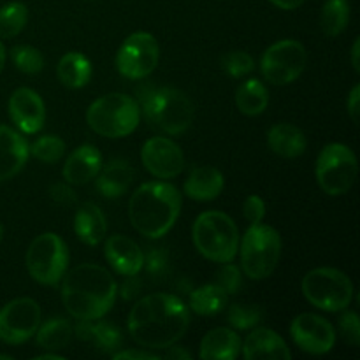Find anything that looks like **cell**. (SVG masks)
I'll list each match as a JSON object with an SVG mask.
<instances>
[{"mask_svg": "<svg viewBox=\"0 0 360 360\" xmlns=\"http://www.w3.org/2000/svg\"><path fill=\"white\" fill-rule=\"evenodd\" d=\"M160 51L158 42L148 32H136L129 35L118 49L116 67L127 79H143L148 77L158 65Z\"/></svg>", "mask_w": 360, "mask_h": 360, "instance_id": "7c38bea8", "label": "cell"}, {"mask_svg": "<svg viewBox=\"0 0 360 360\" xmlns=\"http://www.w3.org/2000/svg\"><path fill=\"white\" fill-rule=\"evenodd\" d=\"M359 101H360V86L355 84L352 88L350 95H348V101H347V109H348V115H350L352 122H357L359 120Z\"/></svg>", "mask_w": 360, "mask_h": 360, "instance_id": "ee69618b", "label": "cell"}, {"mask_svg": "<svg viewBox=\"0 0 360 360\" xmlns=\"http://www.w3.org/2000/svg\"><path fill=\"white\" fill-rule=\"evenodd\" d=\"M62 360L63 357L62 355H56V354H44V355H37V357H35V360Z\"/></svg>", "mask_w": 360, "mask_h": 360, "instance_id": "c3c4849f", "label": "cell"}, {"mask_svg": "<svg viewBox=\"0 0 360 360\" xmlns=\"http://www.w3.org/2000/svg\"><path fill=\"white\" fill-rule=\"evenodd\" d=\"M143 269H146L148 274L153 278H162L169 273V253L167 250L155 246L144 253Z\"/></svg>", "mask_w": 360, "mask_h": 360, "instance_id": "74e56055", "label": "cell"}, {"mask_svg": "<svg viewBox=\"0 0 360 360\" xmlns=\"http://www.w3.org/2000/svg\"><path fill=\"white\" fill-rule=\"evenodd\" d=\"M136 178V171L127 160H112L111 164L101 169L95 178L97 192L105 199H116L122 197L132 185Z\"/></svg>", "mask_w": 360, "mask_h": 360, "instance_id": "603a6c76", "label": "cell"}, {"mask_svg": "<svg viewBox=\"0 0 360 360\" xmlns=\"http://www.w3.org/2000/svg\"><path fill=\"white\" fill-rule=\"evenodd\" d=\"M179 211L181 193L164 179L141 185L129 202L130 224L141 236L150 239L164 238L174 227Z\"/></svg>", "mask_w": 360, "mask_h": 360, "instance_id": "3957f363", "label": "cell"}, {"mask_svg": "<svg viewBox=\"0 0 360 360\" xmlns=\"http://www.w3.org/2000/svg\"><path fill=\"white\" fill-rule=\"evenodd\" d=\"M183 190L193 200H213L224 190V174L213 165H199L188 174Z\"/></svg>", "mask_w": 360, "mask_h": 360, "instance_id": "d4e9b609", "label": "cell"}, {"mask_svg": "<svg viewBox=\"0 0 360 360\" xmlns=\"http://www.w3.org/2000/svg\"><path fill=\"white\" fill-rule=\"evenodd\" d=\"M11 60L23 74H37L44 69V56L32 46H14L11 49Z\"/></svg>", "mask_w": 360, "mask_h": 360, "instance_id": "e575fe53", "label": "cell"}, {"mask_svg": "<svg viewBox=\"0 0 360 360\" xmlns=\"http://www.w3.org/2000/svg\"><path fill=\"white\" fill-rule=\"evenodd\" d=\"M241 354L246 360H288L292 357L287 343L274 330L259 327L241 343Z\"/></svg>", "mask_w": 360, "mask_h": 360, "instance_id": "ac0fdd59", "label": "cell"}, {"mask_svg": "<svg viewBox=\"0 0 360 360\" xmlns=\"http://www.w3.org/2000/svg\"><path fill=\"white\" fill-rule=\"evenodd\" d=\"M56 74L67 88H83L91 77V63L81 53L70 51L60 58Z\"/></svg>", "mask_w": 360, "mask_h": 360, "instance_id": "4316f807", "label": "cell"}, {"mask_svg": "<svg viewBox=\"0 0 360 360\" xmlns=\"http://www.w3.org/2000/svg\"><path fill=\"white\" fill-rule=\"evenodd\" d=\"M302 294L309 304L322 311H343L354 299L352 280L333 267H319L302 278Z\"/></svg>", "mask_w": 360, "mask_h": 360, "instance_id": "ba28073f", "label": "cell"}, {"mask_svg": "<svg viewBox=\"0 0 360 360\" xmlns=\"http://www.w3.org/2000/svg\"><path fill=\"white\" fill-rule=\"evenodd\" d=\"M112 359L116 360H125V359H132V360H158L160 357L151 352H141V350H125V352H118V354H112Z\"/></svg>", "mask_w": 360, "mask_h": 360, "instance_id": "7bdbcfd3", "label": "cell"}, {"mask_svg": "<svg viewBox=\"0 0 360 360\" xmlns=\"http://www.w3.org/2000/svg\"><path fill=\"white\" fill-rule=\"evenodd\" d=\"M243 214L250 221V225L262 224L264 217H266V202H264L262 197L250 195L243 206Z\"/></svg>", "mask_w": 360, "mask_h": 360, "instance_id": "ab89813d", "label": "cell"}, {"mask_svg": "<svg viewBox=\"0 0 360 360\" xmlns=\"http://www.w3.org/2000/svg\"><path fill=\"white\" fill-rule=\"evenodd\" d=\"M264 320V309L259 304H232L227 311V322L234 329L248 330L259 326Z\"/></svg>", "mask_w": 360, "mask_h": 360, "instance_id": "d6a6232c", "label": "cell"}, {"mask_svg": "<svg viewBox=\"0 0 360 360\" xmlns=\"http://www.w3.org/2000/svg\"><path fill=\"white\" fill-rule=\"evenodd\" d=\"M2 238H4V227L2 224H0V241H2Z\"/></svg>", "mask_w": 360, "mask_h": 360, "instance_id": "f907efd6", "label": "cell"}, {"mask_svg": "<svg viewBox=\"0 0 360 360\" xmlns=\"http://www.w3.org/2000/svg\"><path fill=\"white\" fill-rule=\"evenodd\" d=\"M102 169V155L91 144H84L74 150L63 164V179L69 185H86L97 178Z\"/></svg>", "mask_w": 360, "mask_h": 360, "instance_id": "ffe728a7", "label": "cell"}, {"mask_svg": "<svg viewBox=\"0 0 360 360\" xmlns=\"http://www.w3.org/2000/svg\"><path fill=\"white\" fill-rule=\"evenodd\" d=\"M350 21L348 0H327L320 14V27L327 37H338Z\"/></svg>", "mask_w": 360, "mask_h": 360, "instance_id": "4dcf8cb0", "label": "cell"}, {"mask_svg": "<svg viewBox=\"0 0 360 360\" xmlns=\"http://www.w3.org/2000/svg\"><path fill=\"white\" fill-rule=\"evenodd\" d=\"M190 326V308L174 294L155 292L132 306L127 327L139 347L167 350L185 336Z\"/></svg>", "mask_w": 360, "mask_h": 360, "instance_id": "6da1fadb", "label": "cell"}, {"mask_svg": "<svg viewBox=\"0 0 360 360\" xmlns=\"http://www.w3.org/2000/svg\"><path fill=\"white\" fill-rule=\"evenodd\" d=\"M267 144L271 151L283 158L301 157L306 151V136L292 123H276L267 132Z\"/></svg>", "mask_w": 360, "mask_h": 360, "instance_id": "484cf974", "label": "cell"}, {"mask_svg": "<svg viewBox=\"0 0 360 360\" xmlns=\"http://www.w3.org/2000/svg\"><path fill=\"white\" fill-rule=\"evenodd\" d=\"M7 109L14 125L23 134H37L44 127V102L30 88H18L11 95Z\"/></svg>", "mask_w": 360, "mask_h": 360, "instance_id": "2e32d148", "label": "cell"}, {"mask_svg": "<svg viewBox=\"0 0 360 360\" xmlns=\"http://www.w3.org/2000/svg\"><path fill=\"white\" fill-rule=\"evenodd\" d=\"M290 336L302 352L311 355H323L336 343V330L333 323L315 313H302L290 323Z\"/></svg>", "mask_w": 360, "mask_h": 360, "instance_id": "5bb4252c", "label": "cell"}, {"mask_svg": "<svg viewBox=\"0 0 360 360\" xmlns=\"http://www.w3.org/2000/svg\"><path fill=\"white\" fill-rule=\"evenodd\" d=\"M308 53L304 46L294 39L274 42L264 51L260 58V70L264 79L273 84L294 83L306 69Z\"/></svg>", "mask_w": 360, "mask_h": 360, "instance_id": "8fae6325", "label": "cell"}, {"mask_svg": "<svg viewBox=\"0 0 360 360\" xmlns=\"http://www.w3.org/2000/svg\"><path fill=\"white\" fill-rule=\"evenodd\" d=\"M104 255L112 269L122 276L139 274L143 269L144 252L134 239L123 234H115L108 238L104 246Z\"/></svg>", "mask_w": 360, "mask_h": 360, "instance_id": "e0dca14e", "label": "cell"}, {"mask_svg": "<svg viewBox=\"0 0 360 360\" xmlns=\"http://www.w3.org/2000/svg\"><path fill=\"white\" fill-rule=\"evenodd\" d=\"M192 238L197 252L211 262H231L239 248L238 227L221 211L200 213L193 224Z\"/></svg>", "mask_w": 360, "mask_h": 360, "instance_id": "5b68a950", "label": "cell"}, {"mask_svg": "<svg viewBox=\"0 0 360 360\" xmlns=\"http://www.w3.org/2000/svg\"><path fill=\"white\" fill-rule=\"evenodd\" d=\"M0 359H6V360H11L13 357H9V355H0Z\"/></svg>", "mask_w": 360, "mask_h": 360, "instance_id": "816d5d0a", "label": "cell"}, {"mask_svg": "<svg viewBox=\"0 0 360 360\" xmlns=\"http://www.w3.org/2000/svg\"><path fill=\"white\" fill-rule=\"evenodd\" d=\"M141 160L150 174L158 179H172L185 169V157L178 144L167 137H151L141 150Z\"/></svg>", "mask_w": 360, "mask_h": 360, "instance_id": "9a60e30c", "label": "cell"}, {"mask_svg": "<svg viewBox=\"0 0 360 360\" xmlns=\"http://www.w3.org/2000/svg\"><path fill=\"white\" fill-rule=\"evenodd\" d=\"M41 326V308L30 297H18L0 309V340L21 345L30 340Z\"/></svg>", "mask_w": 360, "mask_h": 360, "instance_id": "4fadbf2b", "label": "cell"}, {"mask_svg": "<svg viewBox=\"0 0 360 360\" xmlns=\"http://www.w3.org/2000/svg\"><path fill=\"white\" fill-rule=\"evenodd\" d=\"M28 151L32 157L44 164H56L65 153V143L58 136H42L32 146H28Z\"/></svg>", "mask_w": 360, "mask_h": 360, "instance_id": "836d02e7", "label": "cell"}, {"mask_svg": "<svg viewBox=\"0 0 360 360\" xmlns=\"http://www.w3.org/2000/svg\"><path fill=\"white\" fill-rule=\"evenodd\" d=\"M74 333H76V336L79 340L95 345L98 350L105 352V354H115L123 345L122 330L115 323L102 322L101 319L77 320V326L74 329Z\"/></svg>", "mask_w": 360, "mask_h": 360, "instance_id": "44dd1931", "label": "cell"}, {"mask_svg": "<svg viewBox=\"0 0 360 360\" xmlns=\"http://www.w3.org/2000/svg\"><path fill=\"white\" fill-rule=\"evenodd\" d=\"M69 266V250L63 239L44 232L30 243L27 250V269L41 285H58Z\"/></svg>", "mask_w": 360, "mask_h": 360, "instance_id": "30bf717a", "label": "cell"}, {"mask_svg": "<svg viewBox=\"0 0 360 360\" xmlns=\"http://www.w3.org/2000/svg\"><path fill=\"white\" fill-rule=\"evenodd\" d=\"M241 269L250 280H266L276 269L281 255V238L269 225H250L239 243Z\"/></svg>", "mask_w": 360, "mask_h": 360, "instance_id": "52a82bcc", "label": "cell"}, {"mask_svg": "<svg viewBox=\"0 0 360 360\" xmlns=\"http://www.w3.org/2000/svg\"><path fill=\"white\" fill-rule=\"evenodd\" d=\"M229 295L218 285L210 283L192 290L188 299V308L200 316L218 315L227 306Z\"/></svg>", "mask_w": 360, "mask_h": 360, "instance_id": "f1b7e54d", "label": "cell"}, {"mask_svg": "<svg viewBox=\"0 0 360 360\" xmlns=\"http://www.w3.org/2000/svg\"><path fill=\"white\" fill-rule=\"evenodd\" d=\"M49 197H51L53 202L60 204V206H72L76 202V193L65 183H55L49 188Z\"/></svg>", "mask_w": 360, "mask_h": 360, "instance_id": "60d3db41", "label": "cell"}, {"mask_svg": "<svg viewBox=\"0 0 360 360\" xmlns=\"http://www.w3.org/2000/svg\"><path fill=\"white\" fill-rule=\"evenodd\" d=\"M340 330L343 340L350 347H357L360 343V322L355 311H347L340 316Z\"/></svg>", "mask_w": 360, "mask_h": 360, "instance_id": "f35d334b", "label": "cell"}, {"mask_svg": "<svg viewBox=\"0 0 360 360\" xmlns=\"http://www.w3.org/2000/svg\"><path fill=\"white\" fill-rule=\"evenodd\" d=\"M241 354V338L227 327L210 330L200 341L199 357L204 360H236Z\"/></svg>", "mask_w": 360, "mask_h": 360, "instance_id": "7402d4cb", "label": "cell"}, {"mask_svg": "<svg viewBox=\"0 0 360 360\" xmlns=\"http://www.w3.org/2000/svg\"><path fill=\"white\" fill-rule=\"evenodd\" d=\"M28 157L27 139L7 125H0V181L14 178L25 167Z\"/></svg>", "mask_w": 360, "mask_h": 360, "instance_id": "d6986e66", "label": "cell"}, {"mask_svg": "<svg viewBox=\"0 0 360 360\" xmlns=\"http://www.w3.org/2000/svg\"><path fill=\"white\" fill-rule=\"evenodd\" d=\"M143 111L151 127L169 136L186 132L195 115L188 95L171 86L148 90V94L143 95Z\"/></svg>", "mask_w": 360, "mask_h": 360, "instance_id": "277c9868", "label": "cell"}, {"mask_svg": "<svg viewBox=\"0 0 360 360\" xmlns=\"http://www.w3.org/2000/svg\"><path fill=\"white\" fill-rule=\"evenodd\" d=\"M139 104L125 94L104 95L91 102L86 112L88 127L109 139L130 136L139 125Z\"/></svg>", "mask_w": 360, "mask_h": 360, "instance_id": "8992f818", "label": "cell"}, {"mask_svg": "<svg viewBox=\"0 0 360 360\" xmlns=\"http://www.w3.org/2000/svg\"><path fill=\"white\" fill-rule=\"evenodd\" d=\"M190 357H192V355H190L186 350H183L181 347H174V345H172V347H169L167 359H185L186 360Z\"/></svg>", "mask_w": 360, "mask_h": 360, "instance_id": "bcb514c9", "label": "cell"}, {"mask_svg": "<svg viewBox=\"0 0 360 360\" xmlns=\"http://www.w3.org/2000/svg\"><path fill=\"white\" fill-rule=\"evenodd\" d=\"M4 65H6V48H4V44L0 42V74H2Z\"/></svg>", "mask_w": 360, "mask_h": 360, "instance_id": "681fc988", "label": "cell"}, {"mask_svg": "<svg viewBox=\"0 0 360 360\" xmlns=\"http://www.w3.org/2000/svg\"><path fill=\"white\" fill-rule=\"evenodd\" d=\"M221 67L232 77H243L255 69V62L245 51H231L221 58Z\"/></svg>", "mask_w": 360, "mask_h": 360, "instance_id": "8d00e7d4", "label": "cell"}, {"mask_svg": "<svg viewBox=\"0 0 360 360\" xmlns=\"http://www.w3.org/2000/svg\"><path fill=\"white\" fill-rule=\"evenodd\" d=\"M359 53H360V39H355V42H354V48H352V65H354L355 72H360Z\"/></svg>", "mask_w": 360, "mask_h": 360, "instance_id": "7dc6e473", "label": "cell"}, {"mask_svg": "<svg viewBox=\"0 0 360 360\" xmlns=\"http://www.w3.org/2000/svg\"><path fill=\"white\" fill-rule=\"evenodd\" d=\"M269 2L274 4L276 7H280V9L292 11V9H297V7H301L302 4H304V0H269Z\"/></svg>", "mask_w": 360, "mask_h": 360, "instance_id": "f6af8a7d", "label": "cell"}, {"mask_svg": "<svg viewBox=\"0 0 360 360\" xmlns=\"http://www.w3.org/2000/svg\"><path fill=\"white\" fill-rule=\"evenodd\" d=\"M141 290H143V283H141L139 276L137 274H130V276H127V280L123 281L122 285V295L123 299H127V301H132V299H136L137 295L141 294Z\"/></svg>", "mask_w": 360, "mask_h": 360, "instance_id": "b9f144b4", "label": "cell"}, {"mask_svg": "<svg viewBox=\"0 0 360 360\" xmlns=\"http://www.w3.org/2000/svg\"><path fill=\"white\" fill-rule=\"evenodd\" d=\"M359 174L357 157L341 143L327 144L316 158L315 176L327 195H345L355 185Z\"/></svg>", "mask_w": 360, "mask_h": 360, "instance_id": "9c48e42d", "label": "cell"}, {"mask_svg": "<svg viewBox=\"0 0 360 360\" xmlns=\"http://www.w3.org/2000/svg\"><path fill=\"white\" fill-rule=\"evenodd\" d=\"M35 334H37L39 347L44 348V350L55 352L69 347L70 340L74 336V329L69 320L56 316V319L48 320L44 326H39Z\"/></svg>", "mask_w": 360, "mask_h": 360, "instance_id": "f546056e", "label": "cell"}, {"mask_svg": "<svg viewBox=\"0 0 360 360\" xmlns=\"http://www.w3.org/2000/svg\"><path fill=\"white\" fill-rule=\"evenodd\" d=\"M28 20L27 6L21 2H9L0 7V37H16Z\"/></svg>", "mask_w": 360, "mask_h": 360, "instance_id": "1f68e13d", "label": "cell"}, {"mask_svg": "<svg viewBox=\"0 0 360 360\" xmlns=\"http://www.w3.org/2000/svg\"><path fill=\"white\" fill-rule=\"evenodd\" d=\"M62 280L63 306L76 320L102 319L118 295L115 276L98 264H79Z\"/></svg>", "mask_w": 360, "mask_h": 360, "instance_id": "7a4b0ae2", "label": "cell"}, {"mask_svg": "<svg viewBox=\"0 0 360 360\" xmlns=\"http://www.w3.org/2000/svg\"><path fill=\"white\" fill-rule=\"evenodd\" d=\"M214 285H218L227 295L238 294L243 287L241 269L231 262L221 264V267L214 274Z\"/></svg>", "mask_w": 360, "mask_h": 360, "instance_id": "d590c367", "label": "cell"}, {"mask_svg": "<svg viewBox=\"0 0 360 360\" xmlns=\"http://www.w3.org/2000/svg\"><path fill=\"white\" fill-rule=\"evenodd\" d=\"M74 232L84 245H101L108 232V220L101 207L91 202H84L83 206L77 207L76 217H74Z\"/></svg>", "mask_w": 360, "mask_h": 360, "instance_id": "cb8c5ba5", "label": "cell"}, {"mask_svg": "<svg viewBox=\"0 0 360 360\" xmlns=\"http://www.w3.org/2000/svg\"><path fill=\"white\" fill-rule=\"evenodd\" d=\"M269 104V91L259 79H248L236 91V105L246 116L262 115Z\"/></svg>", "mask_w": 360, "mask_h": 360, "instance_id": "83f0119b", "label": "cell"}]
</instances>
